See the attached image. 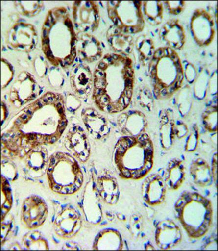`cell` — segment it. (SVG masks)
<instances>
[{
    "mask_svg": "<svg viewBox=\"0 0 218 251\" xmlns=\"http://www.w3.org/2000/svg\"><path fill=\"white\" fill-rule=\"evenodd\" d=\"M67 125L64 97L48 93L20 112L2 135V146L23 158L32 149L56 143Z\"/></svg>",
    "mask_w": 218,
    "mask_h": 251,
    "instance_id": "cell-1",
    "label": "cell"
},
{
    "mask_svg": "<svg viewBox=\"0 0 218 251\" xmlns=\"http://www.w3.org/2000/svg\"><path fill=\"white\" fill-rule=\"evenodd\" d=\"M154 148L146 133L136 137L124 136L117 141L113 152V166L121 179L140 180L153 166Z\"/></svg>",
    "mask_w": 218,
    "mask_h": 251,
    "instance_id": "cell-2",
    "label": "cell"
},
{
    "mask_svg": "<svg viewBox=\"0 0 218 251\" xmlns=\"http://www.w3.org/2000/svg\"><path fill=\"white\" fill-rule=\"evenodd\" d=\"M174 214L189 237L200 239L212 224V203L200 193L186 191L175 203Z\"/></svg>",
    "mask_w": 218,
    "mask_h": 251,
    "instance_id": "cell-3",
    "label": "cell"
},
{
    "mask_svg": "<svg viewBox=\"0 0 218 251\" xmlns=\"http://www.w3.org/2000/svg\"><path fill=\"white\" fill-rule=\"evenodd\" d=\"M150 70L157 99L171 98L181 89L184 70L175 50L169 47L158 49L153 54Z\"/></svg>",
    "mask_w": 218,
    "mask_h": 251,
    "instance_id": "cell-4",
    "label": "cell"
},
{
    "mask_svg": "<svg viewBox=\"0 0 218 251\" xmlns=\"http://www.w3.org/2000/svg\"><path fill=\"white\" fill-rule=\"evenodd\" d=\"M46 175L50 189L63 196L77 192L84 182L78 162L67 153L57 152L49 157Z\"/></svg>",
    "mask_w": 218,
    "mask_h": 251,
    "instance_id": "cell-5",
    "label": "cell"
},
{
    "mask_svg": "<svg viewBox=\"0 0 218 251\" xmlns=\"http://www.w3.org/2000/svg\"><path fill=\"white\" fill-rule=\"evenodd\" d=\"M52 228L55 234L62 239H70L75 237L82 226L80 213L71 204H61L53 201Z\"/></svg>",
    "mask_w": 218,
    "mask_h": 251,
    "instance_id": "cell-6",
    "label": "cell"
},
{
    "mask_svg": "<svg viewBox=\"0 0 218 251\" xmlns=\"http://www.w3.org/2000/svg\"><path fill=\"white\" fill-rule=\"evenodd\" d=\"M101 201L97 188L95 173L91 170L80 201V209L89 224L97 226L101 223L103 217Z\"/></svg>",
    "mask_w": 218,
    "mask_h": 251,
    "instance_id": "cell-7",
    "label": "cell"
},
{
    "mask_svg": "<svg viewBox=\"0 0 218 251\" xmlns=\"http://www.w3.org/2000/svg\"><path fill=\"white\" fill-rule=\"evenodd\" d=\"M48 212L47 204L42 198L36 195L29 196L21 207V224L30 230L39 228L44 224Z\"/></svg>",
    "mask_w": 218,
    "mask_h": 251,
    "instance_id": "cell-8",
    "label": "cell"
},
{
    "mask_svg": "<svg viewBox=\"0 0 218 251\" xmlns=\"http://www.w3.org/2000/svg\"><path fill=\"white\" fill-rule=\"evenodd\" d=\"M216 22L212 15L204 9L194 11L191 19L192 34L200 46L211 44L216 33Z\"/></svg>",
    "mask_w": 218,
    "mask_h": 251,
    "instance_id": "cell-9",
    "label": "cell"
},
{
    "mask_svg": "<svg viewBox=\"0 0 218 251\" xmlns=\"http://www.w3.org/2000/svg\"><path fill=\"white\" fill-rule=\"evenodd\" d=\"M22 159L23 172L28 180L36 181L46 174L49 162L46 149L41 146L32 149Z\"/></svg>",
    "mask_w": 218,
    "mask_h": 251,
    "instance_id": "cell-10",
    "label": "cell"
},
{
    "mask_svg": "<svg viewBox=\"0 0 218 251\" xmlns=\"http://www.w3.org/2000/svg\"><path fill=\"white\" fill-rule=\"evenodd\" d=\"M64 145L74 158L85 163L90 156V144L85 130L80 126H74L68 131Z\"/></svg>",
    "mask_w": 218,
    "mask_h": 251,
    "instance_id": "cell-11",
    "label": "cell"
},
{
    "mask_svg": "<svg viewBox=\"0 0 218 251\" xmlns=\"http://www.w3.org/2000/svg\"><path fill=\"white\" fill-rule=\"evenodd\" d=\"M182 241V232L174 221L163 220L156 225L155 242L160 250H171Z\"/></svg>",
    "mask_w": 218,
    "mask_h": 251,
    "instance_id": "cell-12",
    "label": "cell"
},
{
    "mask_svg": "<svg viewBox=\"0 0 218 251\" xmlns=\"http://www.w3.org/2000/svg\"><path fill=\"white\" fill-rule=\"evenodd\" d=\"M166 191L164 180L158 173L146 176L142 184V197L148 205L163 204L166 197Z\"/></svg>",
    "mask_w": 218,
    "mask_h": 251,
    "instance_id": "cell-13",
    "label": "cell"
},
{
    "mask_svg": "<svg viewBox=\"0 0 218 251\" xmlns=\"http://www.w3.org/2000/svg\"><path fill=\"white\" fill-rule=\"evenodd\" d=\"M117 124L120 131L128 137H136L145 133L148 125L145 115L138 110L121 114L117 119Z\"/></svg>",
    "mask_w": 218,
    "mask_h": 251,
    "instance_id": "cell-14",
    "label": "cell"
},
{
    "mask_svg": "<svg viewBox=\"0 0 218 251\" xmlns=\"http://www.w3.org/2000/svg\"><path fill=\"white\" fill-rule=\"evenodd\" d=\"M97 186L102 201L108 205H115L120 196L117 178L108 170L103 169L96 176Z\"/></svg>",
    "mask_w": 218,
    "mask_h": 251,
    "instance_id": "cell-15",
    "label": "cell"
},
{
    "mask_svg": "<svg viewBox=\"0 0 218 251\" xmlns=\"http://www.w3.org/2000/svg\"><path fill=\"white\" fill-rule=\"evenodd\" d=\"M82 118L87 131L94 139H102L110 133V127L108 122L95 109L86 108L83 110Z\"/></svg>",
    "mask_w": 218,
    "mask_h": 251,
    "instance_id": "cell-16",
    "label": "cell"
},
{
    "mask_svg": "<svg viewBox=\"0 0 218 251\" xmlns=\"http://www.w3.org/2000/svg\"><path fill=\"white\" fill-rule=\"evenodd\" d=\"M171 109L163 110L160 113L159 136L160 145L165 150H171L176 142V119Z\"/></svg>",
    "mask_w": 218,
    "mask_h": 251,
    "instance_id": "cell-17",
    "label": "cell"
},
{
    "mask_svg": "<svg viewBox=\"0 0 218 251\" xmlns=\"http://www.w3.org/2000/svg\"><path fill=\"white\" fill-rule=\"evenodd\" d=\"M125 248L121 234L116 229H102L94 239V251H121Z\"/></svg>",
    "mask_w": 218,
    "mask_h": 251,
    "instance_id": "cell-18",
    "label": "cell"
},
{
    "mask_svg": "<svg viewBox=\"0 0 218 251\" xmlns=\"http://www.w3.org/2000/svg\"><path fill=\"white\" fill-rule=\"evenodd\" d=\"M161 175L167 188L171 191L179 189L186 179L184 163L179 158H173L168 163Z\"/></svg>",
    "mask_w": 218,
    "mask_h": 251,
    "instance_id": "cell-19",
    "label": "cell"
},
{
    "mask_svg": "<svg viewBox=\"0 0 218 251\" xmlns=\"http://www.w3.org/2000/svg\"><path fill=\"white\" fill-rule=\"evenodd\" d=\"M160 38L168 47L174 50L181 49L184 45V30L176 20H171L165 24L160 31Z\"/></svg>",
    "mask_w": 218,
    "mask_h": 251,
    "instance_id": "cell-20",
    "label": "cell"
},
{
    "mask_svg": "<svg viewBox=\"0 0 218 251\" xmlns=\"http://www.w3.org/2000/svg\"><path fill=\"white\" fill-rule=\"evenodd\" d=\"M190 174L193 182L199 187H209L214 182L211 166L203 158H197L192 162Z\"/></svg>",
    "mask_w": 218,
    "mask_h": 251,
    "instance_id": "cell-21",
    "label": "cell"
},
{
    "mask_svg": "<svg viewBox=\"0 0 218 251\" xmlns=\"http://www.w3.org/2000/svg\"><path fill=\"white\" fill-rule=\"evenodd\" d=\"M75 73L78 75L74 78L75 81H72L73 89L80 98L87 99L92 90L90 72L87 69H77Z\"/></svg>",
    "mask_w": 218,
    "mask_h": 251,
    "instance_id": "cell-22",
    "label": "cell"
},
{
    "mask_svg": "<svg viewBox=\"0 0 218 251\" xmlns=\"http://www.w3.org/2000/svg\"><path fill=\"white\" fill-rule=\"evenodd\" d=\"M22 250H49L47 239L39 231L34 230L28 232L23 238L21 243Z\"/></svg>",
    "mask_w": 218,
    "mask_h": 251,
    "instance_id": "cell-23",
    "label": "cell"
},
{
    "mask_svg": "<svg viewBox=\"0 0 218 251\" xmlns=\"http://www.w3.org/2000/svg\"><path fill=\"white\" fill-rule=\"evenodd\" d=\"M1 219L9 214L13 205V195L9 181L1 176Z\"/></svg>",
    "mask_w": 218,
    "mask_h": 251,
    "instance_id": "cell-24",
    "label": "cell"
},
{
    "mask_svg": "<svg viewBox=\"0 0 218 251\" xmlns=\"http://www.w3.org/2000/svg\"><path fill=\"white\" fill-rule=\"evenodd\" d=\"M175 105L181 117L187 116L193 105L191 91L186 88L180 91L175 99Z\"/></svg>",
    "mask_w": 218,
    "mask_h": 251,
    "instance_id": "cell-25",
    "label": "cell"
},
{
    "mask_svg": "<svg viewBox=\"0 0 218 251\" xmlns=\"http://www.w3.org/2000/svg\"><path fill=\"white\" fill-rule=\"evenodd\" d=\"M17 227L16 226L15 219L12 214H8L6 217L1 219V247L9 240L16 232Z\"/></svg>",
    "mask_w": 218,
    "mask_h": 251,
    "instance_id": "cell-26",
    "label": "cell"
},
{
    "mask_svg": "<svg viewBox=\"0 0 218 251\" xmlns=\"http://www.w3.org/2000/svg\"><path fill=\"white\" fill-rule=\"evenodd\" d=\"M217 105L210 106L202 115V122L204 128L210 133L217 132Z\"/></svg>",
    "mask_w": 218,
    "mask_h": 251,
    "instance_id": "cell-27",
    "label": "cell"
},
{
    "mask_svg": "<svg viewBox=\"0 0 218 251\" xmlns=\"http://www.w3.org/2000/svg\"><path fill=\"white\" fill-rule=\"evenodd\" d=\"M199 129H198L197 126L194 125L192 127L189 134L185 140V151L186 152H193L195 151L197 149L198 145H199Z\"/></svg>",
    "mask_w": 218,
    "mask_h": 251,
    "instance_id": "cell-28",
    "label": "cell"
},
{
    "mask_svg": "<svg viewBox=\"0 0 218 251\" xmlns=\"http://www.w3.org/2000/svg\"><path fill=\"white\" fill-rule=\"evenodd\" d=\"M1 176L6 178L9 182L17 180L18 173L14 163L7 158H4L1 161Z\"/></svg>",
    "mask_w": 218,
    "mask_h": 251,
    "instance_id": "cell-29",
    "label": "cell"
},
{
    "mask_svg": "<svg viewBox=\"0 0 218 251\" xmlns=\"http://www.w3.org/2000/svg\"><path fill=\"white\" fill-rule=\"evenodd\" d=\"M144 222L140 215H133L126 225L127 229L133 237H140L143 234Z\"/></svg>",
    "mask_w": 218,
    "mask_h": 251,
    "instance_id": "cell-30",
    "label": "cell"
},
{
    "mask_svg": "<svg viewBox=\"0 0 218 251\" xmlns=\"http://www.w3.org/2000/svg\"><path fill=\"white\" fill-rule=\"evenodd\" d=\"M138 100L140 105L147 111H151L153 106V95L148 91H143L139 94Z\"/></svg>",
    "mask_w": 218,
    "mask_h": 251,
    "instance_id": "cell-31",
    "label": "cell"
},
{
    "mask_svg": "<svg viewBox=\"0 0 218 251\" xmlns=\"http://www.w3.org/2000/svg\"><path fill=\"white\" fill-rule=\"evenodd\" d=\"M190 130H189L188 126L184 122L181 120H176L175 134H176V140H186L189 134Z\"/></svg>",
    "mask_w": 218,
    "mask_h": 251,
    "instance_id": "cell-32",
    "label": "cell"
},
{
    "mask_svg": "<svg viewBox=\"0 0 218 251\" xmlns=\"http://www.w3.org/2000/svg\"><path fill=\"white\" fill-rule=\"evenodd\" d=\"M165 6L170 14L178 15L183 11L185 1H166Z\"/></svg>",
    "mask_w": 218,
    "mask_h": 251,
    "instance_id": "cell-33",
    "label": "cell"
},
{
    "mask_svg": "<svg viewBox=\"0 0 218 251\" xmlns=\"http://www.w3.org/2000/svg\"><path fill=\"white\" fill-rule=\"evenodd\" d=\"M65 106L69 111L73 112L80 108V102L75 97L71 96V97H67V100L65 101Z\"/></svg>",
    "mask_w": 218,
    "mask_h": 251,
    "instance_id": "cell-34",
    "label": "cell"
},
{
    "mask_svg": "<svg viewBox=\"0 0 218 251\" xmlns=\"http://www.w3.org/2000/svg\"><path fill=\"white\" fill-rule=\"evenodd\" d=\"M211 174H212L213 181L216 184V187H217V177H218V160L217 153H215L213 156L212 162L211 166Z\"/></svg>",
    "mask_w": 218,
    "mask_h": 251,
    "instance_id": "cell-35",
    "label": "cell"
},
{
    "mask_svg": "<svg viewBox=\"0 0 218 251\" xmlns=\"http://www.w3.org/2000/svg\"><path fill=\"white\" fill-rule=\"evenodd\" d=\"M81 248L79 247L78 244L75 242H68L64 243L62 247V250H81Z\"/></svg>",
    "mask_w": 218,
    "mask_h": 251,
    "instance_id": "cell-36",
    "label": "cell"
},
{
    "mask_svg": "<svg viewBox=\"0 0 218 251\" xmlns=\"http://www.w3.org/2000/svg\"><path fill=\"white\" fill-rule=\"evenodd\" d=\"M144 248H145V250H155V248L150 244V242L145 243L144 244Z\"/></svg>",
    "mask_w": 218,
    "mask_h": 251,
    "instance_id": "cell-37",
    "label": "cell"
},
{
    "mask_svg": "<svg viewBox=\"0 0 218 251\" xmlns=\"http://www.w3.org/2000/svg\"><path fill=\"white\" fill-rule=\"evenodd\" d=\"M117 216L118 218V219L121 220V221H123V219H122V217L125 218V215H123V214H121V213H117Z\"/></svg>",
    "mask_w": 218,
    "mask_h": 251,
    "instance_id": "cell-38",
    "label": "cell"
}]
</instances>
